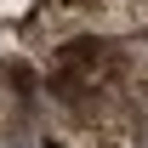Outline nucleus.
<instances>
[{"mask_svg": "<svg viewBox=\"0 0 148 148\" xmlns=\"http://www.w3.org/2000/svg\"><path fill=\"white\" fill-rule=\"evenodd\" d=\"M108 86H125V80H120V51L103 34H74L69 46H57L46 57V97L57 108H74Z\"/></svg>", "mask_w": 148, "mask_h": 148, "instance_id": "1", "label": "nucleus"}, {"mask_svg": "<svg viewBox=\"0 0 148 148\" xmlns=\"http://www.w3.org/2000/svg\"><path fill=\"white\" fill-rule=\"evenodd\" d=\"M12 120H17V91H12V80L0 74V137L12 131Z\"/></svg>", "mask_w": 148, "mask_h": 148, "instance_id": "5", "label": "nucleus"}, {"mask_svg": "<svg viewBox=\"0 0 148 148\" xmlns=\"http://www.w3.org/2000/svg\"><path fill=\"white\" fill-rule=\"evenodd\" d=\"M120 80H125V97L137 103V114L148 120V34L120 46Z\"/></svg>", "mask_w": 148, "mask_h": 148, "instance_id": "4", "label": "nucleus"}, {"mask_svg": "<svg viewBox=\"0 0 148 148\" xmlns=\"http://www.w3.org/2000/svg\"><path fill=\"white\" fill-rule=\"evenodd\" d=\"M57 114H63V148H143V137H137L143 114L125 97V86H108V91Z\"/></svg>", "mask_w": 148, "mask_h": 148, "instance_id": "2", "label": "nucleus"}, {"mask_svg": "<svg viewBox=\"0 0 148 148\" xmlns=\"http://www.w3.org/2000/svg\"><path fill=\"white\" fill-rule=\"evenodd\" d=\"M86 34H103V40H137L148 29V0H69Z\"/></svg>", "mask_w": 148, "mask_h": 148, "instance_id": "3", "label": "nucleus"}, {"mask_svg": "<svg viewBox=\"0 0 148 148\" xmlns=\"http://www.w3.org/2000/svg\"><path fill=\"white\" fill-rule=\"evenodd\" d=\"M34 6H40V0H0V23H17V29H23Z\"/></svg>", "mask_w": 148, "mask_h": 148, "instance_id": "6", "label": "nucleus"}]
</instances>
